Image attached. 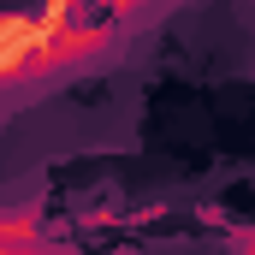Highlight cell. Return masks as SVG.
Here are the masks:
<instances>
[{"mask_svg": "<svg viewBox=\"0 0 255 255\" xmlns=\"http://www.w3.org/2000/svg\"><path fill=\"white\" fill-rule=\"evenodd\" d=\"M119 18L107 0H42L0 24V71L18 83L30 71H71L113 42Z\"/></svg>", "mask_w": 255, "mask_h": 255, "instance_id": "obj_1", "label": "cell"}, {"mask_svg": "<svg viewBox=\"0 0 255 255\" xmlns=\"http://www.w3.org/2000/svg\"><path fill=\"white\" fill-rule=\"evenodd\" d=\"M107 6H113V18H130V12H136V6H148V0H107Z\"/></svg>", "mask_w": 255, "mask_h": 255, "instance_id": "obj_2", "label": "cell"}]
</instances>
